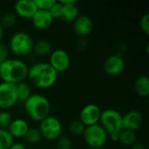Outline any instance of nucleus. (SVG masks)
<instances>
[{
	"label": "nucleus",
	"instance_id": "1",
	"mask_svg": "<svg viewBox=\"0 0 149 149\" xmlns=\"http://www.w3.org/2000/svg\"><path fill=\"white\" fill-rule=\"evenodd\" d=\"M58 76V72L48 62L35 63L28 68L27 78L33 86L39 89H48L53 86Z\"/></svg>",
	"mask_w": 149,
	"mask_h": 149
},
{
	"label": "nucleus",
	"instance_id": "2",
	"mask_svg": "<svg viewBox=\"0 0 149 149\" xmlns=\"http://www.w3.org/2000/svg\"><path fill=\"white\" fill-rule=\"evenodd\" d=\"M28 65L19 58H8L0 64V79L2 82L17 85L27 78Z\"/></svg>",
	"mask_w": 149,
	"mask_h": 149
},
{
	"label": "nucleus",
	"instance_id": "3",
	"mask_svg": "<svg viewBox=\"0 0 149 149\" xmlns=\"http://www.w3.org/2000/svg\"><path fill=\"white\" fill-rule=\"evenodd\" d=\"M24 108L31 120L40 122L50 115L51 103L45 95L35 93L24 102Z\"/></svg>",
	"mask_w": 149,
	"mask_h": 149
},
{
	"label": "nucleus",
	"instance_id": "4",
	"mask_svg": "<svg viewBox=\"0 0 149 149\" xmlns=\"http://www.w3.org/2000/svg\"><path fill=\"white\" fill-rule=\"evenodd\" d=\"M34 41L31 36L25 31L15 32L9 42V50L17 57L29 56L32 52Z\"/></svg>",
	"mask_w": 149,
	"mask_h": 149
},
{
	"label": "nucleus",
	"instance_id": "5",
	"mask_svg": "<svg viewBox=\"0 0 149 149\" xmlns=\"http://www.w3.org/2000/svg\"><path fill=\"white\" fill-rule=\"evenodd\" d=\"M100 125L106 131L107 135L120 134L123 130L122 115L115 109H106L101 112Z\"/></svg>",
	"mask_w": 149,
	"mask_h": 149
},
{
	"label": "nucleus",
	"instance_id": "6",
	"mask_svg": "<svg viewBox=\"0 0 149 149\" xmlns=\"http://www.w3.org/2000/svg\"><path fill=\"white\" fill-rule=\"evenodd\" d=\"M38 130L42 138L48 141H55L62 136L63 127L57 117L49 115L39 122Z\"/></svg>",
	"mask_w": 149,
	"mask_h": 149
},
{
	"label": "nucleus",
	"instance_id": "7",
	"mask_svg": "<svg viewBox=\"0 0 149 149\" xmlns=\"http://www.w3.org/2000/svg\"><path fill=\"white\" fill-rule=\"evenodd\" d=\"M82 136L86 144L93 149L103 148L108 139L107 134L100 124L86 127Z\"/></svg>",
	"mask_w": 149,
	"mask_h": 149
},
{
	"label": "nucleus",
	"instance_id": "8",
	"mask_svg": "<svg viewBox=\"0 0 149 149\" xmlns=\"http://www.w3.org/2000/svg\"><path fill=\"white\" fill-rule=\"evenodd\" d=\"M16 85L2 82L0 83V108L9 110L17 103Z\"/></svg>",
	"mask_w": 149,
	"mask_h": 149
},
{
	"label": "nucleus",
	"instance_id": "9",
	"mask_svg": "<svg viewBox=\"0 0 149 149\" xmlns=\"http://www.w3.org/2000/svg\"><path fill=\"white\" fill-rule=\"evenodd\" d=\"M48 63L58 74L65 72L70 67L71 58L67 52L63 49H57L50 54Z\"/></svg>",
	"mask_w": 149,
	"mask_h": 149
},
{
	"label": "nucleus",
	"instance_id": "10",
	"mask_svg": "<svg viewBox=\"0 0 149 149\" xmlns=\"http://www.w3.org/2000/svg\"><path fill=\"white\" fill-rule=\"evenodd\" d=\"M125 60L121 54H112L103 63V70L109 76H118L125 70Z\"/></svg>",
	"mask_w": 149,
	"mask_h": 149
},
{
	"label": "nucleus",
	"instance_id": "11",
	"mask_svg": "<svg viewBox=\"0 0 149 149\" xmlns=\"http://www.w3.org/2000/svg\"><path fill=\"white\" fill-rule=\"evenodd\" d=\"M101 109L96 104H87L79 112V120L86 126L99 124L101 114Z\"/></svg>",
	"mask_w": 149,
	"mask_h": 149
},
{
	"label": "nucleus",
	"instance_id": "12",
	"mask_svg": "<svg viewBox=\"0 0 149 149\" xmlns=\"http://www.w3.org/2000/svg\"><path fill=\"white\" fill-rule=\"evenodd\" d=\"M143 120V115L141 112L136 110H131L127 112L125 115H122L123 129L135 132L142 127Z\"/></svg>",
	"mask_w": 149,
	"mask_h": 149
},
{
	"label": "nucleus",
	"instance_id": "13",
	"mask_svg": "<svg viewBox=\"0 0 149 149\" xmlns=\"http://www.w3.org/2000/svg\"><path fill=\"white\" fill-rule=\"evenodd\" d=\"M37 10L38 8L34 0H19L14 4L15 14L24 19H31Z\"/></svg>",
	"mask_w": 149,
	"mask_h": 149
},
{
	"label": "nucleus",
	"instance_id": "14",
	"mask_svg": "<svg viewBox=\"0 0 149 149\" xmlns=\"http://www.w3.org/2000/svg\"><path fill=\"white\" fill-rule=\"evenodd\" d=\"M72 24L74 32L81 38L89 36L93 31V21L89 16L79 15Z\"/></svg>",
	"mask_w": 149,
	"mask_h": 149
},
{
	"label": "nucleus",
	"instance_id": "15",
	"mask_svg": "<svg viewBox=\"0 0 149 149\" xmlns=\"http://www.w3.org/2000/svg\"><path fill=\"white\" fill-rule=\"evenodd\" d=\"M59 2L63 4V12L60 19L65 23L72 24L79 16L77 2L75 0H61Z\"/></svg>",
	"mask_w": 149,
	"mask_h": 149
},
{
	"label": "nucleus",
	"instance_id": "16",
	"mask_svg": "<svg viewBox=\"0 0 149 149\" xmlns=\"http://www.w3.org/2000/svg\"><path fill=\"white\" fill-rule=\"evenodd\" d=\"M53 18L52 17L49 11L38 10L37 12L31 18L33 27L38 31H46L53 24Z\"/></svg>",
	"mask_w": 149,
	"mask_h": 149
},
{
	"label": "nucleus",
	"instance_id": "17",
	"mask_svg": "<svg viewBox=\"0 0 149 149\" xmlns=\"http://www.w3.org/2000/svg\"><path fill=\"white\" fill-rule=\"evenodd\" d=\"M30 127L26 120L21 118H17L12 120L10 126L6 129L10 134L14 138H24L26 134L27 131L29 130Z\"/></svg>",
	"mask_w": 149,
	"mask_h": 149
},
{
	"label": "nucleus",
	"instance_id": "18",
	"mask_svg": "<svg viewBox=\"0 0 149 149\" xmlns=\"http://www.w3.org/2000/svg\"><path fill=\"white\" fill-rule=\"evenodd\" d=\"M134 89L140 97H143V98L148 97L149 95L148 76V75L139 76L134 83Z\"/></svg>",
	"mask_w": 149,
	"mask_h": 149
},
{
	"label": "nucleus",
	"instance_id": "19",
	"mask_svg": "<svg viewBox=\"0 0 149 149\" xmlns=\"http://www.w3.org/2000/svg\"><path fill=\"white\" fill-rule=\"evenodd\" d=\"M52 51V45L47 39H39L33 45L32 52L38 57L50 56Z\"/></svg>",
	"mask_w": 149,
	"mask_h": 149
},
{
	"label": "nucleus",
	"instance_id": "20",
	"mask_svg": "<svg viewBox=\"0 0 149 149\" xmlns=\"http://www.w3.org/2000/svg\"><path fill=\"white\" fill-rule=\"evenodd\" d=\"M136 140H137V135L135 132L123 129L119 134L118 142H120L121 145L125 147H132L134 143H136Z\"/></svg>",
	"mask_w": 149,
	"mask_h": 149
},
{
	"label": "nucleus",
	"instance_id": "21",
	"mask_svg": "<svg viewBox=\"0 0 149 149\" xmlns=\"http://www.w3.org/2000/svg\"><path fill=\"white\" fill-rule=\"evenodd\" d=\"M16 91L18 101L24 102L31 95V89L29 84L23 81L16 85Z\"/></svg>",
	"mask_w": 149,
	"mask_h": 149
},
{
	"label": "nucleus",
	"instance_id": "22",
	"mask_svg": "<svg viewBox=\"0 0 149 149\" xmlns=\"http://www.w3.org/2000/svg\"><path fill=\"white\" fill-rule=\"evenodd\" d=\"M17 23V16L13 12H5L0 17V24L5 28H10L14 26Z\"/></svg>",
	"mask_w": 149,
	"mask_h": 149
},
{
	"label": "nucleus",
	"instance_id": "23",
	"mask_svg": "<svg viewBox=\"0 0 149 149\" xmlns=\"http://www.w3.org/2000/svg\"><path fill=\"white\" fill-rule=\"evenodd\" d=\"M14 139L6 129H0V149H9Z\"/></svg>",
	"mask_w": 149,
	"mask_h": 149
},
{
	"label": "nucleus",
	"instance_id": "24",
	"mask_svg": "<svg viewBox=\"0 0 149 149\" xmlns=\"http://www.w3.org/2000/svg\"><path fill=\"white\" fill-rule=\"evenodd\" d=\"M25 141L30 144H37L42 140V135L38 128H29L26 134L24 135Z\"/></svg>",
	"mask_w": 149,
	"mask_h": 149
},
{
	"label": "nucleus",
	"instance_id": "25",
	"mask_svg": "<svg viewBox=\"0 0 149 149\" xmlns=\"http://www.w3.org/2000/svg\"><path fill=\"white\" fill-rule=\"evenodd\" d=\"M86 127L79 120H75L69 124L68 128H69V132L72 134L76 135V136H80V135H83Z\"/></svg>",
	"mask_w": 149,
	"mask_h": 149
},
{
	"label": "nucleus",
	"instance_id": "26",
	"mask_svg": "<svg viewBox=\"0 0 149 149\" xmlns=\"http://www.w3.org/2000/svg\"><path fill=\"white\" fill-rule=\"evenodd\" d=\"M12 117L7 110L0 111V129H7L12 121Z\"/></svg>",
	"mask_w": 149,
	"mask_h": 149
},
{
	"label": "nucleus",
	"instance_id": "27",
	"mask_svg": "<svg viewBox=\"0 0 149 149\" xmlns=\"http://www.w3.org/2000/svg\"><path fill=\"white\" fill-rule=\"evenodd\" d=\"M48 11L53 19L61 18L62 12H63V4L59 1H56Z\"/></svg>",
	"mask_w": 149,
	"mask_h": 149
},
{
	"label": "nucleus",
	"instance_id": "28",
	"mask_svg": "<svg viewBox=\"0 0 149 149\" xmlns=\"http://www.w3.org/2000/svg\"><path fill=\"white\" fill-rule=\"evenodd\" d=\"M56 148L57 149H72V142L70 138L66 136H61L57 141Z\"/></svg>",
	"mask_w": 149,
	"mask_h": 149
},
{
	"label": "nucleus",
	"instance_id": "29",
	"mask_svg": "<svg viewBox=\"0 0 149 149\" xmlns=\"http://www.w3.org/2000/svg\"><path fill=\"white\" fill-rule=\"evenodd\" d=\"M38 10L48 11L54 4L56 0H34Z\"/></svg>",
	"mask_w": 149,
	"mask_h": 149
},
{
	"label": "nucleus",
	"instance_id": "30",
	"mask_svg": "<svg viewBox=\"0 0 149 149\" xmlns=\"http://www.w3.org/2000/svg\"><path fill=\"white\" fill-rule=\"evenodd\" d=\"M140 28L145 35H149V13H145L141 17Z\"/></svg>",
	"mask_w": 149,
	"mask_h": 149
},
{
	"label": "nucleus",
	"instance_id": "31",
	"mask_svg": "<svg viewBox=\"0 0 149 149\" xmlns=\"http://www.w3.org/2000/svg\"><path fill=\"white\" fill-rule=\"evenodd\" d=\"M9 53H10V50L8 46L1 42L0 43V64H2L3 62H4L9 58Z\"/></svg>",
	"mask_w": 149,
	"mask_h": 149
},
{
	"label": "nucleus",
	"instance_id": "32",
	"mask_svg": "<svg viewBox=\"0 0 149 149\" xmlns=\"http://www.w3.org/2000/svg\"><path fill=\"white\" fill-rule=\"evenodd\" d=\"M9 149H27L26 147L23 144V143H20V142H16V143H13Z\"/></svg>",
	"mask_w": 149,
	"mask_h": 149
},
{
	"label": "nucleus",
	"instance_id": "33",
	"mask_svg": "<svg viewBox=\"0 0 149 149\" xmlns=\"http://www.w3.org/2000/svg\"><path fill=\"white\" fill-rule=\"evenodd\" d=\"M119 134H110L108 135V137L110 138V140L113 142H118L119 141Z\"/></svg>",
	"mask_w": 149,
	"mask_h": 149
},
{
	"label": "nucleus",
	"instance_id": "34",
	"mask_svg": "<svg viewBox=\"0 0 149 149\" xmlns=\"http://www.w3.org/2000/svg\"><path fill=\"white\" fill-rule=\"evenodd\" d=\"M132 149H145L144 146L141 143H134L133 146H132Z\"/></svg>",
	"mask_w": 149,
	"mask_h": 149
},
{
	"label": "nucleus",
	"instance_id": "35",
	"mask_svg": "<svg viewBox=\"0 0 149 149\" xmlns=\"http://www.w3.org/2000/svg\"><path fill=\"white\" fill-rule=\"evenodd\" d=\"M3 36H4V29L3 27L0 24V43L2 42L3 38Z\"/></svg>",
	"mask_w": 149,
	"mask_h": 149
},
{
	"label": "nucleus",
	"instance_id": "36",
	"mask_svg": "<svg viewBox=\"0 0 149 149\" xmlns=\"http://www.w3.org/2000/svg\"><path fill=\"white\" fill-rule=\"evenodd\" d=\"M0 17H1V11H0Z\"/></svg>",
	"mask_w": 149,
	"mask_h": 149
}]
</instances>
